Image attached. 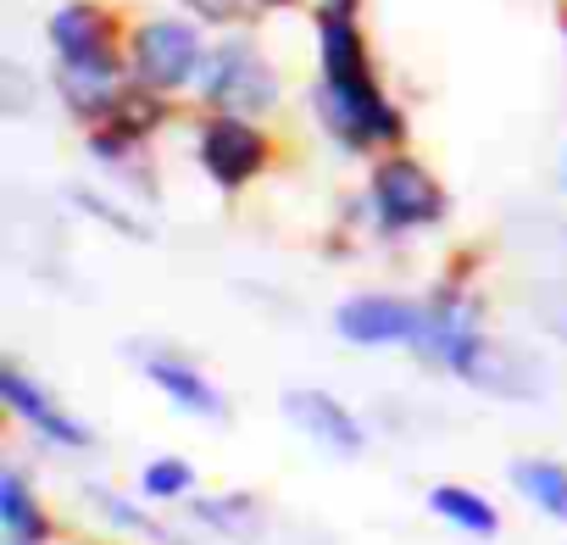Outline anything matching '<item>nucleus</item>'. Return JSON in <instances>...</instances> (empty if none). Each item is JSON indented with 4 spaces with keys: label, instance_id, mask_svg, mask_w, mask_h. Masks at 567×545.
Masks as SVG:
<instances>
[{
    "label": "nucleus",
    "instance_id": "obj_21",
    "mask_svg": "<svg viewBox=\"0 0 567 545\" xmlns=\"http://www.w3.org/2000/svg\"><path fill=\"white\" fill-rule=\"evenodd\" d=\"M261 7H290V0H261Z\"/></svg>",
    "mask_w": 567,
    "mask_h": 545
},
{
    "label": "nucleus",
    "instance_id": "obj_18",
    "mask_svg": "<svg viewBox=\"0 0 567 545\" xmlns=\"http://www.w3.org/2000/svg\"><path fill=\"white\" fill-rule=\"evenodd\" d=\"M534 312H539V323L556 340H567V285H539L534 290Z\"/></svg>",
    "mask_w": 567,
    "mask_h": 545
},
{
    "label": "nucleus",
    "instance_id": "obj_8",
    "mask_svg": "<svg viewBox=\"0 0 567 545\" xmlns=\"http://www.w3.org/2000/svg\"><path fill=\"white\" fill-rule=\"evenodd\" d=\"M284 418H290L301 434H312L318 445H329L334 456H357L362 451V423L329 390H290L284 395Z\"/></svg>",
    "mask_w": 567,
    "mask_h": 545
},
{
    "label": "nucleus",
    "instance_id": "obj_17",
    "mask_svg": "<svg viewBox=\"0 0 567 545\" xmlns=\"http://www.w3.org/2000/svg\"><path fill=\"white\" fill-rule=\"evenodd\" d=\"M140 490H145L151 501H178V495L195 490V467H189L184 456H156V462L140 473Z\"/></svg>",
    "mask_w": 567,
    "mask_h": 545
},
{
    "label": "nucleus",
    "instance_id": "obj_6",
    "mask_svg": "<svg viewBox=\"0 0 567 545\" xmlns=\"http://www.w3.org/2000/svg\"><path fill=\"white\" fill-rule=\"evenodd\" d=\"M334 329L340 340L351 346H417L423 335V307L401 301V296H351L340 312H334Z\"/></svg>",
    "mask_w": 567,
    "mask_h": 545
},
{
    "label": "nucleus",
    "instance_id": "obj_15",
    "mask_svg": "<svg viewBox=\"0 0 567 545\" xmlns=\"http://www.w3.org/2000/svg\"><path fill=\"white\" fill-rule=\"evenodd\" d=\"M0 523H7V534H12V539H23V545H40V539L51 534L45 512L34 506V495H29V484H23L18 473L0 479Z\"/></svg>",
    "mask_w": 567,
    "mask_h": 545
},
{
    "label": "nucleus",
    "instance_id": "obj_11",
    "mask_svg": "<svg viewBox=\"0 0 567 545\" xmlns=\"http://www.w3.org/2000/svg\"><path fill=\"white\" fill-rule=\"evenodd\" d=\"M145 373H151V384H156L173 407H184V412H195V418H223V395H217L212 379H200L184 357H151Z\"/></svg>",
    "mask_w": 567,
    "mask_h": 545
},
{
    "label": "nucleus",
    "instance_id": "obj_14",
    "mask_svg": "<svg viewBox=\"0 0 567 545\" xmlns=\"http://www.w3.org/2000/svg\"><path fill=\"white\" fill-rule=\"evenodd\" d=\"M512 484L539 512H550L556 523H567V467L561 462H512Z\"/></svg>",
    "mask_w": 567,
    "mask_h": 545
},
{
    "label": "nucleus",
    "instance_id": "obj_9",
    "mask_svg": "<svg viewBox=\"0 0 567 545\" xmlns=\"http://www.w3.org/2000/svg\"><path fill=\"white\" fill-rule=\"evenodd\" d=\"M0 395H7V407L18 412V418H29L45 440H56V445H68V451H79V445H90V429L84 423H73L45 390H34L18 368H7V373H0Z\"/></svg>",
    "mask_w": 567,
    "mask_h": 545
},
{
    "label": "nucleus",
    "instance_id": "obj_7",
    "mask_svg": "<svg viewBox=\"0 0 567 545\" xmlns=\"http://www.w3.org/2000/svg\"><path fill=\"white\" fill-rule=\"evenodd\" d=\"M51 45L62 56V68H101V73H117V34H112V18L90 0H73L51 18Z\"/></svg>",
    "mask_w": 567,
    "mask_h": 545
},
{
    "label": "nucleus",
    "instance_id": "obj_19",
    "mask_svg": "<svg viewBox=\"0 0 567 545\" xmlns=\"http://www.w3.org/2000/svg\"><path fill=\"white\" fill-rule=\"evenodd\" d=\"M184 7H189V12L200 18V23H217V29H223V23H239V18H245V0H184Z\"/></svg>",
    "mask_w": 567,
    "mask_h": 545
},
{
    "label": "nucleus",
    "instance_id": "obj_20",
    "mask_svg": "<svg viewBox=\"0 0 567 545\" xmlns=\"http://www.w3.org/2000/svg\"><path fill=\"white\" fill-rule=\"evenodd\" d=\"M362 0H318V18H357Z\"/></svg>",
    "mask_w": 567,
    "mask_h": 545
},
{
    "label": "nucleus",
    "instance_id": "obj_1",
    "mask_svg": "<svg viewBox=\"0 0 567 545\" xmlns=\"http://www.w3.org/2000/svg\"><path fill=\"white\" fill-rule=\"evenodd\" d=\"M200 101L212 112H234V117H256L272 112L278 101V73L267 68V56L250 40H228L206 56L200 68Z\"/></svg>",
    "mask_w": 567,
    "mask_h": 545
},
{
    "label": "nucleus",
    "instance_id": "obj_5",
    "mask_svg": "<svg viewBox=\"0 0 567 545\" xmlns=\"http://www.w3.org/2000/svg\"><path fill=\"white\" fill-rule=\"evenodd\" d=\"M200 167H206L212 184L239 189V184H250V178L267 167V134H261L250 117L212 112L206 128H200Z\"/></svg>",
    "mask_w": 567,
    "mask_h": 545
},
{
    "label": "nucleus",
    "instance_id": "obj_3",
    "mask_svg": "<svg viewBox=\"0 0 567 545\" xmlns=\"http://www.w3.org/2000/svg\"><path fill=\"white\" fill-rule=\"evenodd\" d=\"M128 62L140 73V84L151 90H184L200 68H206V51H200V34L195 23H178V18H151L134 29L128 40Z\"/></svg>",
    "mask_w": 567,
    "mask_h": 545
},
{
    "label": "nucleus",
    "instance_id": "obj_12",
    "mask_svg": "<svg viewBox=\"0 0 567 545\" xmlns=\"http://www.w3.org/2000/svg\"><path fill=\"white\" fill-rule=\"evenodd\" d=\"M318 62H323V79L346 84V79H368V45H362V29L357 18H318Z\"/></svg>",
    "mask_w": 567,
    "mask_h": 545
},
{
    "label": "nucleus",
    "instance_id": "obj_13",
    "mask_svg": "<svg viewBox=\"0 0 567 545\" xmlns=\"http://www.w3.org/2000/svg\"><path fill=\"white\" fill-rule=\"evenodd\" d=\"M429 512L445 517V523H456V528H467V534H495V528H501L495 506H489L484 495L462 490V484H440V490H429Z\"/></svg>",
    "mask_w": 567,
    "mask_h": 545
},
{
    "label": "nucleus",
    "instance_id": "obj_2",
    "mask_svg": "<svg viewBox=\"0 0 567 545\" xmlns=\"http://www.w3.org/2000/svg\"><path fill=\"white\" fill-rule=\"evenodd\" d=\"M318 112H323L329 134H334L346 151H368V145H401V134H406L401 112H395V106L379 95L373 73H368V79H346V84L323 79V84H318Z\"/></svg>",
    "mask_w": 567,
    "mask_h": 545
},
{
    "label": "nucleus",
    "instance_id": "obj_16",
    "mask_svg": "<svg viewBox=\"0 0 567 545\" xmlns=\"http://www.w3.org/2000/svg\"><path fill=\"white\" fill-rule=\"evenodd\" d=\"M195 517H200V523H212V528H223L228 539H256V528H261V512H256V501H250V495L200 501V506H195Z\"/></svg>",
    "mask_w": 567,
    "mask_h": 545
},
{
    "label": "nucleus",
    "instance_id": "obj_22",
    "mask_svg": "<svg viewBox=\"0 0 567 545\" xmlns=\"http://www.w3.org/2000/svg\"><path fill=\"white\" fill-rule=\"evenodd\" d=\"M12 545H23V539H12Z\"/></svg>",
    "mask_w": 567,
    "mask_h": 545
},
{
    "label": "nucleus",
    "instance_id": "obj_10",
    "mask_svg": "<svg viewBox=\"0 0 567 545\" xmlns=\"http://www.w3.org/2000/svg\"><path fill=\"white\" fill-rule=\"evenodd\" d=\"M462 379L467 384H478V390H495V395H506V401H523V395H534L539 390V379H534V368H528V357H517V351H506V346H478V357L462 368Z\"/></svg>",
    "mask_w": 567,
    "mask_h": 545
},
{
    "label": "nucleus",
    "instance_id": "obj_4",
    "mask_svg": "<svg viewBox=\"0 0 567 545\" xmlns=\"http://www.w3.org/2000/svg\"><path fill=\"white\" fill-rule=\"evenodd\" d=\"M373 206L390 228H429L445 217V189L412 156H384L373 167Z\"/></svg>",
    "mask_w": 567,
    "mask_h": 545
}]
</instances>
